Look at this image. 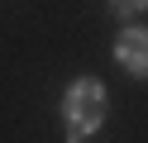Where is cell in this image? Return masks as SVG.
<instances>
[{"instance_id": "obj_2", "label": "cell", "mask_w": 148, "mask_h": 143, "mask_svg": "<svg viewBox=\"0 0 148 143\" xmlns=\"http://www.w3.org/2000/svg\"><path fill=\"white\" fill-rule=\"evenodd\" d=\"M115 62L119 67H129V72H134V76H143L148 72V34H143V29H124V34H119L115 38Z\"/></svg>"}, {"instance_id": "obj_1", "label": "cell", "mask_w": 148, "mask_h": 143, "mask_svg": "<svg viewBox=\"0 0 148 143\" xmlns=\"http://www.w3.org/2000/svg\"><path fill=\"white\" fill-rule=\"evenodd\" d=\"M62 119H67V143H81L105 119V86L96 76H77L62 95Z\"/></svg>"}, {"instance_id": "obj_3", "label": "cell", "mask_w": 148, "mask_h": 143, "mask_svg": "<svg viewBox=\"0 0 148 143\" xmlns=\"http://www.w3.org/2000/svg\"><path fill=\"white\" fill-rule=\"evenodd\" d=\"M143 5H148V0H110V10H115L119 19H134V14H143Z\"/></svg>"}]
</instances>
